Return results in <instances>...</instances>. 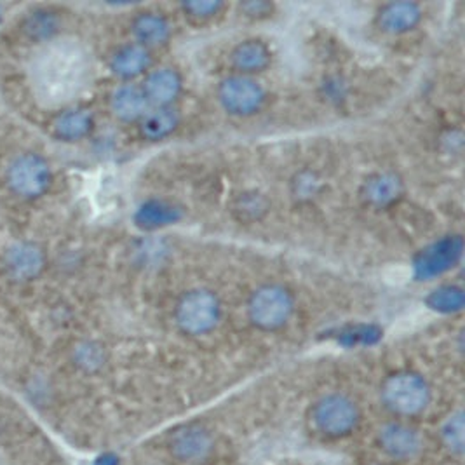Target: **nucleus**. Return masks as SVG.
<instances>
[{
    "instance_id": "nucleus-1",
    "label": "nucleus",
    "mask_w": 465,
    "mask_h": 465,
    "mask_svg": "<svg viewBox=\"0 0 465 465\" xmlns=\"http://www.w3.org/2000/svg\"><path fill=\"white\" fill-rule=\"evenodd\" d=\"M381 401L394 417L415 419L429 408L432 389L422 373L415 370H398L381 381Z\"/></svg>"
},
{
    "instance_id": "nucleus-2",
    "label": "nucleus",
    "mask_w": 465,
    "mask_h": 465,
    "mask_svg": "<svg viewBox=\"0 0 465 465\" xmlns=\"http://www.w3.org/2000/svg\"><path fill=\"white\" fill-rule=\"evenodd\" d=\"M223 307L218 295L210 288H192L178 298L173 319L176 328L192 339L206 337L222 321Z\"/></svg>"
},
{
    "instance_id": "nucleus-3",
    "label": "nucleus",
    "mask_w": 465,
    "mask_h": 465,
    "mask_svg": "<svg viewBox=\"0 0 465 465\" xmlns=\"http://www.w3.org/2000/svg\"><path fill=\"white\" fill-rule=\"evenodd\" d=\"M293 292L279 282H265L253 290L246 303L250 322L260 331H279L290 324L295 314Z\"/></svg>"
},
{
    "instance_id": "nucleus-4",
    "label": "nucleus",
    "mask_w": 465,
    "mask_h": 465,
    "mask_svg": "<svg viewBox=\"0 0 465 465\" xmlns=\"http://www.w3.org/2000/svg\"><path fill=\"white\" fill-rule=\"evenodd\" d=\"M309 420L322 438L343 440L360 427L361 410L351 396L330 392L312 402Z\"/></svg>"
},
{
    "instance_id": "nucleus-5",
    "label": "nucleus",
    "mask_w": 465,
    "mask_h": 465,
    "mask_svg": "<svg viewBox=\"0 0 465 465\" xmlns=\"http://www.w3.org/2000/svg\"><path fill=\"white\" fill-rule=\"evenodd\" d=\"M5 182L16 197L23 201H37L51 189L53 171L43 155L26 152L11 161Z\"/></svg>"
},
{
    "instance_id": "nucleus-6",
    "label": "nucleus",
    "mask_w": 465,
    "mask_h": 465,
    "mask_svg": "<svg viewBox=\"0 0 465 465\" xmlns=\"http://www.w3.org/2000/svg\"><path fill=\"white\" fill-rule=\"evenodd\" d=\"M464 254V239L459 233H448L427 244L413 256L411 269L419 282L440 279L453 271Z\"/></svg>"
},
{
    "instance_id": "nucleus-7",
    "label": "nucleus",
    "mask_w": 465,
    "mask_h": 465,
    "mask_svg": "<svg viewBox=\"0 0 465 465\" xmlns=\"http://www.w3.org/2000/svg\"><path fill=\"white\" fill-rule=\"evenodd\" d=\"M216 98L229 115L246 119L253 117L263 108L267 102V91L256 77L232 74L220 81Z\"/></svg>"
},
{
    "instance_id": "nucleus-8",
    "label": "nucleus",
    "mask_w": 465,
    "mask_h": 465,
    "mask_svg": "<svg viewBox=\"0 0 465 465\" xmlns=\"http://www.w3.org/2000/svg\"><path fill=\"white\" fill-rule=\"evenodd\" d=\"M168 450L178 462L199 465L212 457L214 440L208 427L201 423H185L171 434Z\"/></svg>"
},
{
    "instance_id": "nucleus-9",
    "label": "nucleus",
    "mask_w": 465,
    "mask_h": 465,
    "mask_svg": "<svg viewBox=\"0 0 465 465\" xmlns=\"http://www.w3.org/2000/svg\"><path fill=\"white\" fill-rule=\"evenodd\" d=\"M381 451L392 460H411L423 450V438L419 429L404 422L385 423L377 434Z\"/></svg>"
},
{
    "instance_id": "nucleus-10",
    "label": "nucleus",
    "mask_w": 465,
    "mask_h": 465,
    "mask_svg": "<svg viewBox=\"0 0 465 465\" xmlns=\"http://www.w3.org/2000/svg\"><path fill=\"white\" fill-rule=\"evenodd\" d=\"M423 7L411 0H394L381 4L375 15V25L385 35H406L422 23Z\"/></svg>"
},
{
    "instance_id": "nucleus-11",
    "label": "nucleus",
    "mask_w": 465,
    "mask_h": 465,
    "mask_svg": "<svg viewBox=\"0 0 465 465\" xmlns=\"http://www.w3.org/2000/svg\"><path fill=\"white\" fill-rule=\"evenodd\" d=\"M404 195V182L394 171H377L370 174L361 187V199L373 210H389Z\"/></svg>"
},
{
    "instance_id": "nucleus-12",
    "label": "nucleus",
    "mask_w": 465,
    "mask_h": 465,
    "mask_svg": "<svg viewBox=\"0 0 465 465\" xmlns=\"http://www.w3.org/2000/svg\"><path fill=\"white\" fill-rule=\"evenodd\" d=\"M140 85L150 106H173L182 96L183 77L173 66H159L152 68Z\"/></svg>"
},
{
    "instance_id": "nucleus-13",
    "label": "nucleus",
    "mask_w": 465,
    "mask_h": 465,
    "mask_svg": "<svg viewBox=\"0 0 465 465\" xmlns=\"http://www.w3.org/2000/svg\"><path fill=\"white\" fill-rule=\"evenodd\" d=\"M108 66L124 84H133V81L145 77L152 70V53L140 44L129 43L112 54Z\"/></svg>"
},
{
    "instance_id": "nucleus-14",
    "label": "nucleus",
    "mask_w": 465,
    "mask_h": 465,
    "mask_svg": "<svg viewBox=\"0 0 465 465\" xmlns=\"http://www.w3.org/2000/svg\"><path fill=\"white\" fill-rule=\"evenodd\" d=\"M272 49L262 39H246L233 45L229 60L233 68V74L254 77L256 74L265 72L272 64Z\"/></svg>"
},
{
    "instance_id": "nucleus-15",
    "label": "nucleus",
    "mask_w": 465,
    "mask_h": 465,
    "mask_svg": "<svg viewBox=\"0 0 465 465\" xmlns=\"http://www.w3.org/2000/svg\"><path fill=\"white\" fill-rule=\"evenodd\" d=\"M183 210L166 199H147L143 201L133 214V222L140 231L153 232L168 229L182 222Z\"/></svg>"
},
{
    "instance_id": "nucleus-16",
    "label": "nucleus",
    "mask_w": 465,
    "mask_h": 465,
    "mask_svg": "<svg viewBox=\"0 0 465 465\" xmlns=\"http://www.w3.org/2000/svg\"><path fill=\"white\" fill-rule=\"evenodd\" d=\"M131 34L134 43L152 51L155 47H163L170 43L173 26L164 15L157 11H143L133 18Z\"/></svg>"
},
{
    "instance_id": "nucleus-17",
    "label": "nucleus",
    "mask_w": 465,
    "mask_h": 465,
    "mask_svg": "<svg viewBox=\"0 0 465 465\" xmlns=\"http://www.w3.org/2000/svg\"><path fill=\"white\" fill-rule=\"evenodd\" d=\"M5 267L16 281L37 279L45 267V253L35 242H18L5 254Z\"/></svg>"
},
{
    "instance_id": "nucleus-18",
    "label": "nucleus",
    "mask_w": 465,
    "mask_h": 465,
    "mask_svg": "<svg viewBox=\"0 0 465 465\" xmlns=\"http://www.w3.org/2000/svg\"><path fill=\"white\" fill-rule=\"evenodd\" d=\"M96 126L94 114L83 106H74L60 112L53 121V136L64 143H77L85 140Z\"/></svg>"
},
{
    "instance_id": "nucleus-19",
    "label": "nucleus",
    "mask_w": 465,
    "mask_h": 465,
    "mask_svg": "<svg viewBox=\"0 0 465 465\" xmlns=\"http://www.w3.org/2000/svg\"><path fill=\"white\" fill-rule=\"evenodd\" d=\"M110 108L121 123L138 124L150 110V104L142 85L123 84L112 93Z\"/></svg>"
},
{
    "instance_id": "nucleus-20",
    "label": "nucleus",
    "mask_w": 465,
    "mask_h": 465,
    "mask_svg": "<svg viewBox=\"0 0 465 465\" xmlns=\"http://www.w3.org/2000/svg\"><path fill=\"white\" fill-rule=\"evenodd\" d=\"M182 123V117L174 106H150L145 117L138 123L143 140L163 142L173 136Z\"/></svg>"
},
{
    "instance_id": "nucleus-21",
    "label": "nucleus",
    "mask_w": 465,
    "mask_h": 465,
    "mask_svg": "<svg viewBox=\"0 0 465 465\" xmlns=\"http://www.w3.org/2000/svg\"><path fill=\"white\" fill-rule=\"evenodd\" d=\"M423 302L429 311L443 316H451L464 311L465 293L457 284H440L429 292Z\"/></svg>"
},
{
    "instance_id": "nucleus-22",
    "label": "nucleus",
    "mask_w": 465,
    "mask_h": 465,
    "mask_svg": "<svg viewBox=\"0 0 465 465\" xmlns=\"http://www.w3.org/2000/svg\"><path fill=\"white\" fill-rule=\"evenodd\" d=\"M60 30V16L49 9H37L25 16L23 32L28 39L44 43L53 39Z\"/></svg>"
},
{
    "instance_id": "nucleus-23",
    "label": "nucleus",
    "mask_w": 465,
    "mask_h": 465,
    "mask_svg": "<svg viewBox=\"0 0 465 465\" xmlns=\"http://www.w3.org/2000/svg\"><path fill=\"white\" fill-rule=\"evenodd\" d=\"M269 210H271V203L260 192H242L233 199L232 213L242 223H254L262 220Z\"/></svg>"
},
{
    "instance_id": "nucleus-24",
    "label": "nucleus",
    "mask_w": 465,
    "mask_h": 465,
    "mask_svg": "<svg viewBox=\"0 0 465 465\" xmlns=\"http://www.w3.org/2000/svg\"><path fill=\"white\" fill-rule=\"evenodd\" d=\"M441 441H443L444 448L457 457H462L465 450V419L464 411L457 410L453 413H450L444 419L443 425H441Z\"/></svg>"
},
{
    "instance_id": "nucleus-25",
    "label": "nucleus",
    "mask_w": 465,
    "mask_h": 465,
    "mask_svg": "<svg viewBox=\"0 0 465 465\" xmlns=\"http://www.w3.org/2000/svg\"><path fill=\"white\" fill-rule=\"evenodd\" d=\"M74 362L85 373H94L102 370L106 362L105 349L96 341H84L75 347Z\"/></svg>"
},
{
    "instance_id": "nucleus-26",
    "label": "nucleus",
    "mask_w": 465,
    "mask_h": 465,
    "mask_svg": "<svg viewBox=\"0 0 465 465\" xmlns=\"http://www.w3.org/2000/svg\"><path fill=\"white\" fill-rule=\"evenodd\" d=\"M185 18L193 23H208L216 18L223 9L225 2L222 0H185L180 4Z\"/></svg>"
},
{
    "instance_id": "nucleus-27",
    "label": "nucleus",
    "mask_w": 465,
    "mask_h": 465,
    "mask_svg": "<svg viewBox=\"0 0 465 465\" xmlns=\"http://www.w3.org/2000/svg\"><path fill=\"white\" fill-rule=\"evenodd\" d=\"M275 5L269 0H248L239 4V13L241 16L253 20V22H262L267 20L274 15Z\"/></svg>"
},
{
    "instance_id": "nucleus-28",
    "label": "nucleus",
    "mask_w": 465,
    "mask_h": 465,
    "mask_svg": "<svg viewBox=\"0 0 465 465\" xmlns=\"http://www.w3.org/2000/svg\"><path fill=\"white\" fill-rule=\"evenodd\" d=\"M300 182H296V193L302 197H311L319 189V180L314 174H307L305 178L300 176Z\"/></svg>"
},
{
    "instance_id": "nucleus-29",
    "label": "nucleus",
    "mask_w": 465,
    "mask_h": 465,
    "mask_svg": "<svg viewBox=\"0 0 465 465\" xmlns=\"http://www.w3.org/2000/svg\"><path fill=\"white\" fill-rule=\"evenodd\" d=\"M4 22V9H2V5H0V25Z\"/></svg>"
}]
</instances>
